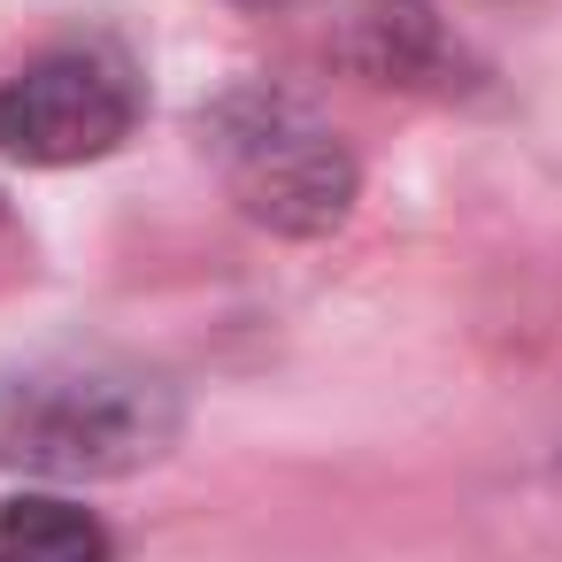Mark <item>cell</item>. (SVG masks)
I'll list each match as a JSON object with an SVG mask.
<instances>
[{"mask_svg": "<svg viewBox=\"0 0 562 562\" xmlns=\"http://www.w3.org/2000/svg\"><path fill=\"white\" fill-rule=\"evenodd\" d=\"M186 431V401L162 370L124 355H0V470L24 477H132Z\"/></svg>", "mask_w": 562, "mask_h": 562, "instance_id": "obj_1", "label": "cell"}, {"mask_svg": "<svg viewBox=\"0 0 562 562\" xmlns=\"http://www.w3.org/2000/svg\"><path fill=\"white\" fill-rule=\"evenodd\" d=\"M201 147L224 193L278 239H324L355 216L362 170L347 139L278 86H232L201 109Z\"/></svg>", "mask_w": 562, "mask_h": 562, "instance_id": "obj_2", "label": "cell"}, {"mask_svg": "<svg viewBox=\"0 0 562 562\" xmlns=\"http://www.w3.org/2000/svg\"><path fill=\"white\" fill-rule=\"evenodd\" d=\"M132 124H139V78L101 40L47 47L0 86V162H24V170L101 162L132 139Z\"/></svg>", "mask_w": 562, "mask_h": 562, "instance_id": "obj_3", "label": "cell"}, {"mask_svg": "<svg viewBox=\"0 0 562 562\" xmlns=\"http://www.w3.org/2000/svg\"><path fill=\"white\" fill-rule=\"evenodd\" d=\"M324 47L370 86H447V70L462 63L424 0H331Z\"/></svg>", "mask_w": 562, "mask_h": 562, "instance_id": "obj_4", "label": "cell"}, {"mask_svg": "<svg viewBox=\"0 0 562 562\" xmlns=\"http://www.w3.org/2000/svg\"><path fill=\"white\" fill-rule=\"evenodd\" d=\"M0 562H116L93 508L63 493H16L0 501Z\"/></svg>", "mask_w": 562, "mask_h": 562, "instance_id": "obj_5", "label": "cell"}]
</instances>
